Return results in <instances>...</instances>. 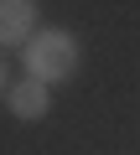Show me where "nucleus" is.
<instances>
[{
    "label": "nucleus",
    "instance_id": "obj_1",
    "mask_svg": "<svg viewBox=\"0 0 140 155\" xmlns=\"http://www.w3.org/2000/svg\"><path fill=\"white\" fill-rule=\"evenodd\" d=\"M73 67H78V41L67 36V31L47 26V31H36V36L26 41V72L42 78L47 88L62 83V78H73Z\"/></svg>",
    "mask_w": 140,
    "mask_h": 155
},
{
    "label": "nucleus",
    "instance_id": "obj_2",
    "mask_svg": "<svg viewBox=\"0 0 140 155\" xmlns=\"http://www.w3.org/2000/svg\"><path fill=\"white\" fill-rule=\"evenodd\" d=\"M36 36V0H0V47H26Z\"/></svg>",
    "mask_w": 140,
    "mask_h": 155
},
{
    "label": "nucleus",
    "instance_id": "obj_3",
    "mask_svg": "<svg viewBox=\"0 0 140 155\" xmlns=\"http://www.w3.org/2000/svg\"><path fill=\"white\" fill-rule=\"evenodd\" d=\"M5 98H11V114H16V119H26V124H31V119H42V114L52 109V93H47L42 78H21V83H11V93H5Z\"/></svg>",
    "mask_w": 140,
    "mask_h": 155
},
{
    "label": "nucleus",
    "instance_id": "obj_4",
    "mask_svg": "<svg viewBox=\"0 0 140 155\" xmlns=\"http://www.w3.org/2000/svg\"><path fill=\"white\" fill-rule=\"evenodd\" d=\"M0 88H5V67H0Z\"/></svg>",
    "mask_w": 140,
    "mask_h": 155
}]
</instances>
